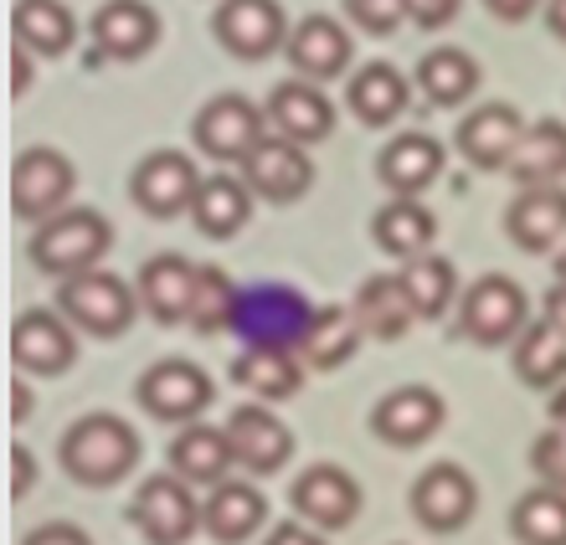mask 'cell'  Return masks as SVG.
Returning a JSON list of instances; mask_svg holds the SVG:
<instances>
[{"label":"cell","mask_w":566,"mask_h":545,"mask_svg":"<svg viewBox=\"0 0 566 545\" xmlns=\"http://www.w3.org/2000/svg\"><path fill=\"white\" fill-rule=\"evenodd\" d=\"M62 473L83 489H114L139 469V432L119 412H88L57 442Z\"/></svg>","instance_id":"cell-1"},{"label":"cell","mask_w":566,"mask_h":545,"mask_svg":"<svg viewBox=\"0 0 566 545\" xmlns=\"http://www.w3.org/2000/svg\"><path fill=\"white\" fill-rule=\"evenodd\" d=\"M108 248H114V227H108L104 211L67 207L27 237V263L62 283V279H73V273L104 268Z\"/></svg>","instance_id":"cell-2"},{"label":"cell","mask_w":566,"mask_h":545,"mask_svg":"<svg viewBox=\"0 0 566 545\" xmlns=\"http://www.w3.org/2000/svg\"><path fill=\"white\" fill-rule=\"evenodd\" d=\"M453 325L479 350H505L531 325V298L510 273H479L474 283H463Z\"/></svg>","instance_id":"cell-3"},{"label":"cell","mask_w":566,"mask_h":545,"mask_svg":"<svg viewBox=\"0 0 566 545\" xmlns=\"http://www.w3.org/2000/svg\"><path fill=\"white\" fill-rule=\"evenodd\" d=\"M57 310L67 314V325L83 329L93 339H119L135 329L139 319V289L119 273H104V268H88V273H73V279L57 283Z\"/></svg>","instance_id":"cell-4"},{"label":"cell","mask_w":566,"mask_h":545,"mask_svg":"<svg viewBox=\"0 0 566 545\" xmlns=\"http://www.w3.org/2000/svg\"><path fill=\"white\" fill-rule=\"evenodd\" d=\"M196 149L217 165H242L263 139H269V114L248 98V93H217L196 108L191 124Z\"/></svg>","instance_id":"cell-5"},{"label":"cell","mask_w":566,"mask_h":545,"mask_svg":"<svg viewBox=\"0 0 566 545\" xmlns=\"http://www.w3.org/2000/svg\"><path fill=\"white\" fill-rule=\"evenodd\" d=\"M77 191V165L52 145H31L15 155L11 165V211L21 221H52L57 211H67Z\"/></svg>","instance_id":"cell-6"},{"label":"cell","mask_w":566,"mask_h":545,"mask_svg":"<svg viewBox=\"0 0 566 545\" xmlns=\"http://www.w3.org/2000/svg\"><path fill=\"white\" fill-rule=\"evenodd\" d=\"M135 401L155 417V422L186 428V422H201V412L217 401V381H211L196 360L170 355V360H155V366L135 381Z\"/></svg>","instance_id":"cell-7"},{"label":"cell","mask_w":566,"mask_h":545,"mask_svg":"<svg viewBox=\"0 0 566 545\" xmlns=\"http://www.w3.org/2000/svg\"><path fill=\"white\" fill-rule=\"evenodd\" d=\"M180 473H145L129 500V520L149 545H186L201 531V504Z\"/></svg>","instance_id":"cell-8"},{"label":"cell","mask_w":566,"mask_h":545,"mask_svg":"<svg viewBox=\"0 0 566 545\" xmlns=\"http://www.w3.org/2000/svg\"><path fill=\"white\" fill-rule=\"evenodd\" d=\"M407 504H412V520H418L428 535H459L479 510V484L463 463L443 458V463H432V469H422L418 479H412Z\"/></svg>","instance_id":"cell-9"},{"label":"cell","mask_w":566,"mask_h":545,"mask_svg":"<svg viewBox=\"0 0 566 545\" xmlns=\"http://www.w3.org/2000/svg\"><path fill=\"white\" fill-rule=\"evenodd\" d=\"M201 180L207 176L196 170V160L186 149H149L145 160L135 165V176H129V201H135L145 217L170 221L196 207Z\"/></svg>","instance_id":"cell-10"},{"label":"cell","mask_w":566,"mask_h":545,"mask_svg":"<svg viewBox=\"0 0 566 545\" xmlns=\"http://www.w3.org/2000/svg\"><path fill=\"white\" fill-rule=\"evenodd\" d=\"M289 15L279 0H222L211 11V36L238 62H269L289 46Z\"/></svg>","instance_id":"cell-11"},{"label":"cell","mask_w":566,"mask_h":545,"mask_svg":"<svg viewBox=\"0 0 566 545\" xmlns=\"http://www.w3.org/2000/svg\"><path fill=\"white\" fill-rule=\"evenodd\" d=\"M289 504L314 531H350L360 520V484L356 473L340 469V463H310L289 484Z\"/></svg>","instance_id":"cell-12"},{"label":"cell","mask_w":566,"mask_h":545,"mask_svg":"<svg viewBox=\"0 0 566 545\" xmlns=\"http://www.w3.org/2000/svg\"><path fill=\"white\" fill-rule=\"evenodd\" d=\"M310 314L314 310L304 304V294H294L289 283H253V289H242L232 335H242L248 345H283V350H298V335L310 325Z\"/></svg>","instance_id":"cell-13"},{"label":"cell","mask_w":566,"mask_h":545,"mask_svg":"<svg viewBox=\"0 0 566 545\" xmlns=\"http://www.w3.org/2000/svg\"><path fill=\"white\" fill-rule=\"evenodd\" d=\"M238 170H242V180H248V191H253L258 201H269V207H294L298 196H310V186H314L310 149L294 145V139H283V134H269Z\"/></svg>","instance_id":"cell-14"},{"label":"cell","mask_w":566,"mask_h":545,"mask_svg":"<svg viewBox=\"0 0 566 545\" xmlns=\"http://www.w3.org/2000/svg\"><path fill=\"white\" fill-rule=\"evenodd\" d=\"M227 442H232L238 469L253 473V479H273V473H283L289 458H294V432H289V422L273 417L269 407H258V401L232 407V417H227Z\"/></svg>","instance_id":"cell-15"},{"label":"cell","mask_w":566,"mask_h":545,"mask_svg":"<svg viewBox=\"0 0 566 545\" xmlns=\"http://www.w3.org/2000/svg\"><path fill=\"white\" fill-rule=\"evenodd\" d=\"M448 422V401L432 386H397L371 407V432L387 448H422Z\"/></svg>","instance_id":"cell-16"},{"label":"cell","mask_w":566,"mask_h":545,"mask_svg":"<svg viewBox=\"0 0 566 545\" xmlns=\"http://www.w3.org/2000/svg\"><path fill=\"white\" fill-rule=\"evenodd\" d=\"M525 124H531V118L515 104H479L459 118L453 149H459L463 165H474V170H505L515 145H521Z\"/></svg>","instance_id":"cell-17"},{"label":"cell","mask_w":566,"mask_h":545,"mask_svg":"<svg viewBox=\"0 0 566 545\" xmlns=\"http://www.w3.org/2000/svg\"><path fill=\"white\" fill-rule=\"evenodd\" d=\"M11 360L31 376H62L77 360V329L62 310H27L11 325Z\"/></svg>","instance_id":"cell-18"},{"label":"cell","mask_w":566,"mask_h":545,"mask_svg":"<svg viewBox=\"0 0 566 545\" xmlns=\"http://www.w3.org/2000/svg\"><path fill=\"white\" fill-rule=\"evenodd\" d=\"M283 57L294 67V77L304 83H329V77H345L350 57H356V42H350V31L335 21V15H304L294 31H289V46H283Z\"/></svg>","instance_id":"cell-19"},{"label":"cell","mask_w":566,"mask_h":545,"mask_svg":"<svg viewBox=\"0 0 566 545\" xmlns=\"http://www.w3.org/2000/svg\"><path fill=\"white\" fill-rule=\"evenodd\" d=\"M263 114H269L273 134H283V139H294V145H304V149L325 145L329 134H335V104L325 98L319 83H304V77L279 83V88L269 93Z\"/></svg>","instance_id":"cell-20"},{"label":"cell","mask_w":566,"mask_h":545,"mask_svg":"<svg viewBox=\"0 0 566 545\" xmlns=\"http://www.w3.org/2000/svg\"><path fill=\"white\" fill-rule=\"evenodd\" d=\"M196 268L191 258L180 252H155L139 268V310L155 319V325H191V294H196Z\"/></svg>","instance_id":"cell-21"},{"label":"cell","mask_w":566,"mask_h":545,"mask_svg":"<svg viewBox=\"0 0 566 545\" xmlns=\"http://www.w3.org/2000/svg\"><path fill=\"white\" fill-rule=\"evenodd\" d=\"M93 46L108 62H139L149 46L160 42V15L145 0H104L88 21Z\"/></svg>","instance_id":"cell-22"},{"label":"cell","mask_w":566,"mask_h":545,"mask_svg":"<svg viewBox=\"0 0 566 545\" xmlns=\"http://www.w3.org/2000/svg\"><path fill=\"white\" fill-rule=\"evenodd\" d=\"M505 237L521 252H556L566 242V191L562 186H521L505 207Z\"/></svg>","instance_id":"cell-23"},{"label":"cell","mask_w":566,"mask_h":545,"mask_svg":"<svg viewBox=\"0 0 566 545\" xmlns=\"http://www.w3.org/2000/svg\"><path fill=\"white\" fill-rule=\"evenodd\" d=\"M269 525V500L253 479H222L201 500V531L217 545H242Z\"/></svg>","instance_id":"cell-24"},{"label":"cell","mask_w":566,"mask_h":545,"mask_svg":"<svg viewBox=\"0 0 566 545\" xmlns=\"http://www.w3.org/2000/svg\"><path fill=\"white\" fill-rule=\"evenodd\" d=\"M443 160H448V149L438 145L432 134L407 129L376 155V180H381L391 196H422L432 180L443 176Z\"/></svg>","instance_id":"cell-25"},{"label":"cell","mask_w":566,"mask_h":545,"mask_svg":"<svg viewBox=\"0 0 566 545\" xmlns=\"http://www.w3.org/2000/svg\"><path fill=\"white\" fill-rule=\"evenodd\" d=\"M345 104H350V114H356L366 129H391V124L407 114V104H412V83H407L391 62H366V67L350 73Z\"/></svg>","instance_id":"cell-26"},{"label":"cell","mask_w":566,"mask_h":545,"mask_svg":"<svg viewBox=\"0 0 566 545\" xmlns=\"http://www.w3.org/2000/svg\"><path fill=\"white\" fill-rule=\"evenodd\" d=\"M360 339H366V329H360L356 310H345V304H319V310L310 314L304 335H298V360L310 370H340L345 360H356Z\"/></svg>","instance_id":"cell-27"},{"label":"cell","mask_w":566,"mask_h":545,"mask_svg":"<svg viewBox=\"0 0 566 545\" xmlns=\"http://www.w3.org/2000/svg\"><path fill=\"white\" fill-rule=\"evenodd\" d=\"M165 458H170V473H180L186 484H201V489H217L227 479V469L238 463L232 442H227V428H207V422H186L170 438Z\"/></svg>","instance_id":"cell-28"},{"label":"cell","mask_w":566,"mask_h":545,"mask_svg":"<svg viewBox=\"0 0 566 545\" xmlns=\"http://www.w3.org/2000/svg\"><path fill=\"white\" fill-rule=\"evenodd\" d=\"M253 201L258 196L248 191V180L217 170V176H207L201 191H196V207H191L196 232L211 237V242H232V237L253 221Z\"/></svg>","instance_id":"cell-29"},{"label":"cell","mask_w":566,"mask_h":545,"mask_svg":"<svg viewBox=\"0 0 566 545\" xmlns=\"http://www.w3.org/2000/svg\"><path fill=\"white\" fill-rule=\"evenodd\" d=\"M350 310H356L360 329L371 339H402L412 325H422L402 273H376V279H366L356 289V304H350Z\"/></svg>","instance_id":"cell-30"},{"label":"cell","mask_w":566,"mask_h":545,"mask_svg":"<svg viewBox=\"0 0 566 545\" xmlns=\"http://www.w3.org/2000/svg\"><path fill=\"white\" fill-rule=\"evenodd\" d=\"M432 237H438V217L422 207L418 196H391L387 207H376L371 217V242L387 258H402V263L432 252Z\"/></svg>","instance_id":"cell-31"},{"label":"cell","mask_w":566,"mask_h":545,"mask_svg":"<svg viewBox=\"0 0 566 545\" xmlns=\"http://www.w3.org/2000/svg\"><path fill=\"white\" fill-rule=\"evenodd\" d=\"M304 370L310 366L298 360V350H283V345H248V350L232 360V381L263 401H289L304 391Z\"/></svg>","instance_id":"cell-32"},{"label":"cell","mask_w":566,"mask_h":545,"mask_svg":"<svg viewBox=\"0 0 566 545\" xmlns=\"http://www.w3.org/2000/svg\"><path fill=\"white\" fill-rule=\"evenodd\" d=\"M505 176L515 186H562L566 176V124L562 118H531L521 145L510 155Z\"/></svg>","instance_id":"cell-33"},{"label":"cell","mask_w":566,"mask_h":545,"mask_svg":"<svg viewBox=\"0 0 566 545\" xmlns=\"http://www.w3.org/2000/svg\"><path fill=\"white\" fill-rule=\"evenodd\" d=\"M412 83H418V93L428 98L432 108H459V104H469V98L479 93L484 67H479L463 46H432L428 57L418 62Z\"/></svg>","instance_id":"cell-34"},{"label":"cell","mask_w":566,"mask_h":545,"mask_svg":"<svg viewBox=\"0 0 566 545\" xmlns=\"http://www.w3.org/2000/svg\"><path fill=\"white\" fill-rule=\"evenodd\" d=\"M11 36L36 57H62L77 42V15L62 0H15Z\"/></svg>","instance_id":"cell-35"},{"label":"cell","mask_w":566,"mask_h":545,"mask_svg":"<svg viewBox=\"0 0 566 545\" xmlns=\"http://www.w3.org/2000/svg\"><path fill=\"white\" fill-rule=\"evenodd\" d=\"M510 366L531 391H556L566 381V339L546 319H531L525 335L510 345Z\"/></svg>","instance_id":"cell-36"},{"label":"cell","mask_w":566,"mask_h":545,"mask_svg":"<svg viewBox=\"0 0 566 545\" xmlns=\"http://www.w3.org/2000/svg\"><path fill=\"white\" fill-rule=\"evenodd\" d=\"M510 535L521 545H566V494L562 489H525L510 504Z\"/></svg>","instance_id":"cell-37"},{"label":"cell","mask_w":566,"mask_h":545,"mask_svg":"<svg viewBox=\"0 0 566 545\" xmlns=\"http://www.w3.org/2000/svg\"><path fill=\"white\" fill-rule=\"evenodd\" d=\"M402 283L407 294H412V304H418V319H443L448 310H459V268L448 263V258H438V252H422V258H412V263L402 268Z\"/></svg>","instance_id":"cell-38"},{"label":"cell","mask_w":566,"mask_h":545,"mask_svg":"<svg viewBox=\"0 0 566 545\" xmlns=\"http://www.w3.org/2000/svg\"><path fill=\"white\" fill-rule=\"evenodd\" d=\"M238 304H242V289L227 279V268L217 263H201L196 268V294H191V329L196 335H227L238 325Z\"/></svg>","instance_id":"cell-39"},{"label":"cell","mask_w":566,"mask_h":545,"mask_svg":"<svg viewBox=\"0 0 566 545\" xmlns=\"http://www.w3.org/2000/svg\"><path fill=\"white\" fill-rule=\"evenodd\" d=\"M345 15L366 36H397L407 27V0H345Z\"/></svg>","instance_id":"cell-40"},{"label":"cell","mask_w":566,"mask_h":545,"mask_svg":"<svg viewBox=\"0 0 566 545\" xmlns=\"http://www.w3.org/2000/svg\"><path fill=\"white\" fill-rule=\"evenodd\" d=\"M531 473L546 489H562L566 494V428H552L546 438L531 442Z\"/></svg>","instance_id":"cell-41"},{"label":"cell","mask_w":566,"mask_h":545,"mask_svg":"<svg viewBox=\"0 0 566 545\" xmlns=\"http://www.w3.org/2000/svg\"><path fill=\"white\" fill-rule=\"evenodd\" d=\"M463 11V0H407V21L422 31H443L453 27Z\"/></svg>","instance_id":"cell-42"},{"label":"cell","mask_w":566,"mask_h":545,"mask_svg":"<svg viewBox=\"0 0 566 545\" xmlns=\"http://www.w3.org/2000/svg\"><path fill=\"white\" fill-rule=\"evenodd\" d=\"M21 545H93V535L83 525H73V520H46V525L27 531Z\"/></svg>","instance_id":"cell-43"},{"label":"cell","mask_w":566,"mask_h":545,"mask_svg":"<svg viewBox=\"0 0 566 545\" xmlns=\"http://www.w3.org/2000/svg\"><path fill=\"white\" fill-rule=\"evenodd\" d=\"M31 484H36V458H31V448L11 442V500H27Z\"/></svg>","instance_id":"cell-44"},{"label":"cell","mask_w":566,"mask_h":545,"mask_svg":"<svg viewBox=\"0 0 566 545\" xmlns=\"http://www.w3.org/2000/svg\"><path fill=\"white\" fill-rule=\"evenodd\" d=\"M484 11H490L494 21H505V27H521V21H531L536 11H546V0H484Z\"/></svg>","instance_id":"cell-45"},{"label":"cell","mask_w":566,"mask_h":545,"mask_svg":"<svg viewBox=\"0 0 566 545\" xmlns=\"http://www.w3.org/2000/svg\"><path fill=\"white\" fill-rule=\"evenodd\" d=\"M263 545H325V535L314 531V525H304V520H279Z\"/></svg>","instance_id":"cell-46"},{"label":"cell","mask_w":566,"mask_h":545,"mask_svg":"<svg viewBox=\"0 0 566 545\" xmlns=\"http://www.w3.org/2000/svg\"><path fill=\"white\" fill-rule=\"evenodd\" d=\"M541 319L556 329V335L566 339V283H552L546 289V304H541Z\"/></svg>","instance_id":"cell-47"},{"label":"cell","mask_w":566,"mask_h":545,"mask_svg":"<svg viewBox=\"0 0 566 545\" xmlns=\"http://www.w3.org/2000/svg\"><path fill=\"white\" fill-rule=\"evenodd\" d=\"M31 57H36V52H27V46L11 36V93H15V98L31 88Z\"/></svg>","instance_id":"cell-48"},{"label":"cell","mask_w":566,"mask_h":545,"mask_svg":"<svg viewBox=\"0 0 566 545\" xmlns=\"http://www.w3.org/2000/svg\"><path fill=\"white\" fill-rule=\"evenodd\" d=\"M546 31H552L556 42H566V0H546Z\"/></svg>","instance_id":"cell-49"},{"label":"cell","mask_w":566,"mask_h":545,"mask_svg":"<svg viewBox=\"0 0 566 545\" xmlns=\"http://www.w3.org/2000/svg\"><path fill=\"white\" fill-rule=\"evenodd\" d=\"M11 417H15V422H27V417H31V391L21 381L11 386Z\"/></svg>","instance_id":"cell-50"},{"label":"cell","mask_w":566,"mask_h":545,"mask_svg":"<svg viewBox=\"0 0 566 545\" xmlns=\"http://www.w3.org/2000/svg\"><path fill=\"white\" fill-rule=\"evenodd\" d=\"M546 412H552V428H566V381L552 391V401H546Z\"/></svg>","instance_id":"cell-51"},{"label":"cell","mask_w":566,"mask_h":545,"mask_svg":"<svg viewBox=\"0 0 566 545\" xmlns=\"http://www.w3.org/2000/svg\"><path fill=\"white\" fill-rule=\"evenodd\" d=\"M556 283H566V248L556 252Z\"/></svg>","instance_id":"cell-52"}]
</instances>
